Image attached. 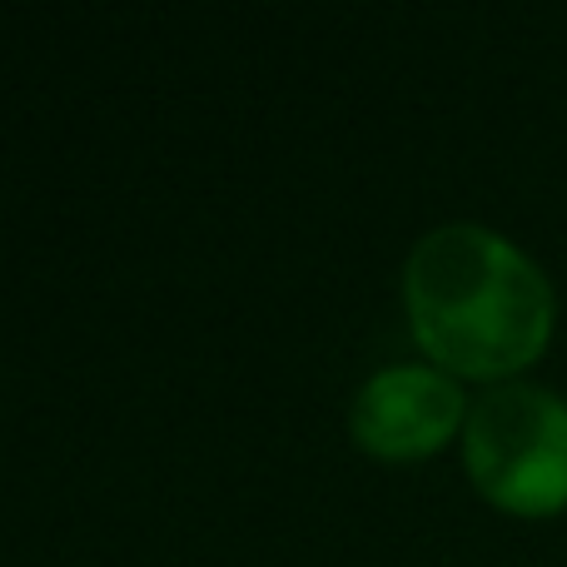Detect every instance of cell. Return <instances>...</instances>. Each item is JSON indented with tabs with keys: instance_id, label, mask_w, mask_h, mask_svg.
<instances>
[{
	"instance_id": "obj_1",
	"label": "cell",
	"mask_w": 567,
	"mask_h": 567,
	"mask_svg": "<svg viewBox=\"0 0 567 567\" xmlns=\"http://www.w3.org/2000/svg\"><path fill=\"white\" fill-rule=\"evenodd\" d=\"M419 349L458 379H513L553 339L558 293L513 239L483 225H439L403 265Z\"/></svg>"
},
{
	"instance_id": "obj_2",
	"label": "cell",
	"mask_w": 567,
	"mask_h": 567,
	"mask_svg": "<svg viewBox=\"0 0 567 567\" xmlns=\"http://www.w3.org/2000/svg\"><path fill=\"white\" fill-rule=\"evenodd\" d=\"M463 463L493 508L553 518L567 508V399L538 383H498L468 409Z\"/></svg>"
},
{
	"instance_id": "obj_3",
	"label": "cell",
	"mask_w": 567,
	"mask_h": 567,
	"mask_svg": "<svg viewBox=\"0 0 567 567\" xmlns=\"http://www.w3.org/2000/svg\"><path fill=\"white\" fill-rule=\"evenodd\" d=\"M468 423L458 379L433 363H393L359 389L349 429L363 453L389 463L429 458Z\"/></svg>"
}]
</instances>
